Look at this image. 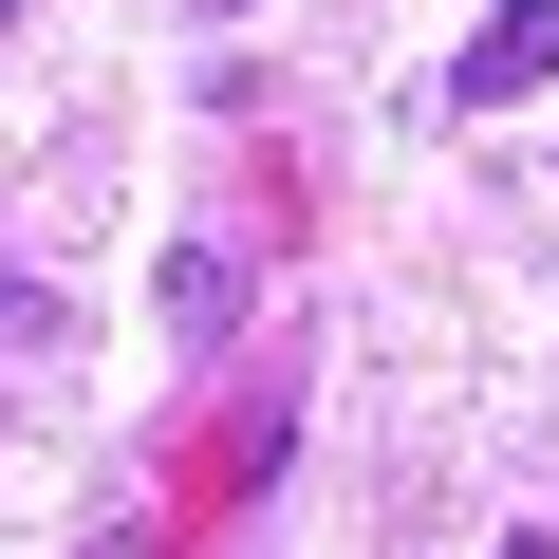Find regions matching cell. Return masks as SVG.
<instances>
[{"label": "cell", "mask_w": 559, "mask_h": 559, "mask_svg": "<svg viewBox=\"0 0 559 559\" xmlns=\"http://www.w3.org/2000/svg\"><path fill=\"white\" fill-rule=\"evenodd\" d=\"M57 355H75V299H57V280H0V411L57 392Z\"/></svg>", "instance_id": "obj_2"}, {"label": "cell", "mask_w": 559, "mask_h": 559, "mask_svg": "<svg viewBox=\"0 0 559 559\" xmlns=\"http://www.w3.org/2000/svg\"><path fill=\"white\" fill-rule=\"evenodd\" d=\"M540 75H559V0H503V20L448 57V112H522Z\"/></svg>", "instance_id": "obj_1"}, {"label": "cell", "mask_w": 559, "mask_h": 559, "mask_svg": "<svg viewBox=\"0 0 559 559\" xmlns=\"http://www.w3.org/2000/svg\"><path fill=\"white\" fill-rule=\"evenodd\" d=\"M168 318H187V336H224V318H242V261H224V242H187V261H168Z\"/></svg>", "instance_id": "obj_3"}, {"label": "cell", "mask_w": 559, "mask_h": 559, "mask_svg": "<svg viewBox=\"0 0 559 559\" xmlns=\"http://www.w3.org/2000/svg\"><path fill=\"white\" fill-rule=\"evenodd\" d=\"M0 38H20V0H0Z\"/></svg>", "instance_id": "obj_4"}, {"label": "cell", "mask_w": 559, "mask_h": 559, "mask_svg": "<svg viewBox=\"0 0 559 559\" xmlns=\"http://www.w3.org/2000/svg\"><path fill=\"white\" fill-rule=\"evenodd\" d=\"M205 20H224V0H205Z\"/></svg>", "instance_id": "obj_5"}]
</instances>
